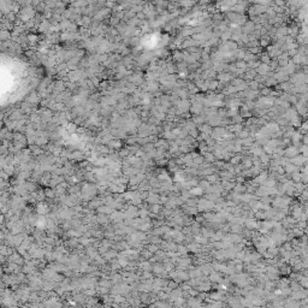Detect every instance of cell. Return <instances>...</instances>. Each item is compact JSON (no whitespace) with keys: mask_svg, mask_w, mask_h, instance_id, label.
<instances>
[{"mask_svg":"<svg viewBox=\"0 0 308 308\" xmlns=\"http://www.w3.org/2000/svg\"><path fill=\"white\" fill-rule=\"evenodd\" d=\"M290 68H291V66H290ZM287 71H289V66H287ZM291 72H294V69H292V68L290 69V73H291Z\"/></svg>","mask_w":308,"mask_h":308,"instance_id":"obj_1","label":"cell"}]
</instances>
